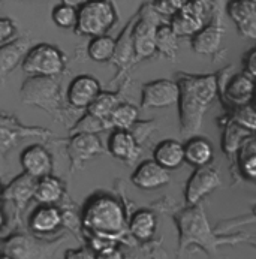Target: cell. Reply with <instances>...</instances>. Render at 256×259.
Here are the masks:
<instances>
[{"mask_svg": "<svg viewBox=\"0 0 256 259\" xmlns=\"http://www.w3.org/2000/svg\"><path fill=\"white\" fill-rule=\"evenodd\" d=\"M201 2H204V3H207V5H208V3H211V0H201Z\"/></svg>", "mask_w": 256, "mask_h": 259, "instance_id": "44", "label": "cell"}, {"mask_svg": "<svg viewBox=\"0 0 256 259\" xmlns=\"http://www.w3.org/2000/svg\"><path fill=\"white\" fill-rule=\"evenodd\" d=\"M179 108L182 135L193 137L202 124L204 115L218 96L219 81L216 75H179Z\"/></svg>", "mask_w": 256, "mask_h": 259, "instance_id": "1", "label": "cell"}, {"mask_svg": "<svg viewBox=\"0 0 256 259\" xmlns=\"http://www.w3.org/2000/svg\"><path fill=\"white\" fill-rule=\"evenodd\" d=\"M244 69H246L247 75H250L252 78H256V48L252 50L246 56V59H244Z\"/></svg>", "mask_w": 256, "mask_h": 259, "instance_id": "41", "label": "cell"}, {"mask_svg": "<svg viewBox=\"0 0 256 259\" xmlns=\"http://www.w3.org/2000/svg\"><path fill=\"white\" fill-rule=\"evenodd\" d=\"M0 195H2V190H0Z\"/></svg>", "mask_w": 256, "mask_h": 259, "instance_id": "46", "label": "cell"}, {"mask_svg": "<svg viewBox=\"0 0 256 259\" xmlns=\"http://www.w3.org/2000/svg\"><path fill=\"white\" fill-rule=\"evenodd\" d=\"M220 185H222V180H220L219 172L215 168L208 165L196 168V171L189 179L186 185V190H184L187 205L199 204L208 193H211Z\"/></svg>", "mask_w": 256, "mask_h": 259, "instance_id": "9", "label": "cell"}, {"mask_svg": "<svg viewBox=\"0 0 256 259\" xmlns=\"http://www.w3.org/2000/svg\"><path fill=\"white\" fill-rule=\"evenodd\" d=\"M99 93L101 84L95 76L78 75L73 78L68 87V102L76 110H87Z\"/></svg>", "mask_w": 256, "mask_h": 259, "instance_id": "11", "label": "cell"}, {"mask_svg": "<svg viewBox=\"0 0 256 259\" xmlns=\"http://www.w3.org/2000/svg\"><path fill=\"white\" fill-rule=\"evenodd\" d=\"M156 218L151 211L148 210H140L137 211L131 221H129V231L131 234L140 240V241H147L153 237L156 231Z\"/></svg>", "mask_w": 256, "mask_h": 259, "instance_id": "25", "label": "cell"}, {"mask_svg": "<svg viewBox=\"0 0 256 259\" xmlns=\"http://www.w3.org/2000/svg\"><path fill=\"white\" fill-rule=\"evenodd\" d=\"M160 23V14L151 6H143L140 20L134 23L132 40L134 51L138 59H146L156 51V29Z\"/></svg>", "mask_w": 256, "mask_h": 259, "instance_id": "7", "label": "cell"}, {"mask_svg": "<svg viewBox=\"0 0 256 259\" xmlns=\"http://www.w3.org/2000/svg\"><path fill=\"white\" fill-rule=\"evenodd\" d=\"M111 127L110 120L99 118L90 112H87L82 118L78 120V123L73 127V134H98L105 129Z\"/></svg>", "mask_w": 256, "mask_h": 259, "instance_id": "33", "label": "cell"}, {"mask_svg": "<svg viewBox=\"0 0 256 259\" xmlns=\"http://www.w3.org/2000/svg\"><path fill=\"white\" fill-rule=\"evenodd\" d=\"M63 222L62 211L54 205H40L29 221V226L35 234H51Z\"/></svg>", "mask_w": 256, "mask_h": 259, "instance_id": "20", "label": "cell"}, {"mask_svg": "<svg viewBox=\"0 0 256 259\" xmlns=\"http://www.w3.org/2000/svg\"><path fill=\"white\" fill-rule=\"evenodd\" d=\"M180 89L179 82L169 79H157L143 87V108H166L179 104Z\"/></svg>", "mask_w": 256, "mask_h": 259, "instance_id": "10", "label": "cell"}, {"mask_svg": "<svg viewBox=\"0 0 256 259\" xmlns=\"http://www.w3.org/2000/svg\"><path fill=\"white\" fill-rule=\"evenodd\" d=\"M184 159L196 168L205 166L213 159V146L204 138L190 137L184 144Z\"/></svg>", "mask_w": 256, "mask_h": 259, "instance_id": "23", "label": "cell"}, {"mask_svg": "<svg viewBox=\"0 0 256 259\" xmlns=\"http://www.w3.org/2000/svg\"><path fill=\"white\" fill-rule=\"evenodd\" d=\"M102 144L96 134H75L69 141L68 153L73 166L82 165L86 160L102 153Z\"/></svg>", "mask_w": 256, "mask_h": 259, "instance_id": "16", "label": "cell"}, {"mask_svg": "<svg viewBox=\"0 0 256 259\" xmlns=\"http://www.w3.org/2000/svg\"><path fill=\"white\" fill-rule=\"evenodd\" d=\"M153 159L166 169H176L186 162L184 144L177 140H163L154 148Z\"/></svg>", "mask_w": 256, "mask_h": 259, "instance_id": "21", "label": "cell"}, {"mask_svg": "<svg viewBox=\"0 0 256 259\" xmlns=\"http://www.w3.org/2000/svg\"><path fill=\"white\" fill-rule=\"evenodd\" d=\"M118 98L114 93H108V92H101L95 101L89 105L87 112L99 117V118H105L110 120V115L114 111V108L118 105Z\"/></svg>", "mask_w": 256, "mask_h": 259, "instance_id": "30", "label": "cell"}, {"mask_svg": "<svg viewBox=\"0 0 256 259\" xmlns=\"http://www.w3.org/2000/svg\"><path fill=\"white\" fill-rule=\"evenodd\" d=\"M115 53V40L108 35H101V36L92 37L89 47H87V54L93 62H108L112 60Z\"/></svg>", "mask_w": 256, "mask_h": 259, "instance_id": "27", "label": "cell"}, {"mask_svg": "<svg viewBox=\"0 0 256 259\" xmlns=\"http://www.w3.org/2000/svg\"><path fill=\"white\" fill-rule=\"evenodd\" d=\"M65 259H96V253L90 249H75V250H68Z\"/></svg>", "mask_w": 256, "mask_h": 259, "instance_id": "39", "label": "cell"}, {"mask_svg": "<svg viewBox=\"0 0 256 259\" xmlns=\"http://www.w3.org/2000/svg\"><path fill=\"white\" fill-rule=\"evenodd\" d=\"M87 0H62V3L65 5H69V6H73V8H79L86 3Z\"/></svg>", "mask_w": 256, "mask_h": 259, "instance_id": "42", "label": "cell"}, {"mask_svg": "<svg viewBox=\"0 0 256 259\" xmlns=\"http://www.w3.org/2000/svg\"><path fill=\"white\" fill-rule=\"evenodd\" d=\"M250 129L246 127L244 124H241L240 121H231L223 134V150L226 154L235 153L240 147H243V144L247 141V138L250 137Z\"/></svg>", "mask_w": 256, "mask_h": 259, "instance_id": "26", "label": "cell"}, {"mask_svg": "<svg viewBox=\"0 0 256 259\" xmlns=\"http://www.w3.org/2000/svg\"><path fill=\"white\" fill-rule=\"evenodd\" d=\"M131 179L137 187L143 190H151V189H157L160 186L168 185L171 180V174H169V169L163 168L153 159V160H144L143 163H140Z\"/></svg>", "mask_w": 256, "mask_h": 259, "instance_id": "13", "label": "cell"}, {"mask_svg": "<svg viewBox=\"0 0 256 259\" xmlns=\"http://www.w3.org/2000/svg\"><path fill=\"white\" fill-rule=\"evenodd\" d=\"M226 98L231 104L238 107H246L255 98V82L247 74H238L229 79L226 90Z\"/></svg>", "mask_w": 256, "mask_h": 259, "instance_id": "19", "label": "cell"}, {"mask_svg": "<svg viewBox=\"0 0 256 259\" xmlns=\"http://www.w3.org/2000/svg\"><path fill=\"white\" fill-rule=\"evenodd\" d=\"M223 27L219 24L204 26L198 33L192 36V48L195 53L201 56H213L219 51L222 39H223Z\"/></svg>", "mask_w": 256, "mask_h": 259, "instance_id": "18", "label": "cell"}, {"mask_svg": "<svg viewBox=\"0 0 256 259\" xmlns=\"http://www.w3.org/2000/svg\"><path fill=\"white\" fill-rule=\"evenodd\" d=\"M208 5L201 0H187L183 8L171 17L169 26L180 36H193L205 26Z\"/></svg>", "mask_w": 256, "mask_h": 259, "instance_id": "8", "label": "cell"}, {"mask_svg": "<svg viewBox=\"0 0 256 259\" xmlns=\"http://www.w3.org/2000/svg\"><path fill=\"white\" fill-rule=\"evenodd\" d=\"M21 66L30 76H57L65 69V56L54 45L37 44L27 51Z\"/></svg>", "mask_w": 256, "mask_h": 259, "instance_id": "6", "label": "cell"}, {"mask_svg": "<svg viewBox=\"0 0 256 259\" xmlns=\"http://www.w3.org/2000/svg\"><path fill=\"white\" fill-rule=\"evenodd\" d=\"M37 179L30 177L29 174L18 176L11 185L8 186L3 192V198L14 201L20 208L24 207L30 198H35V189H36Z\"/></svg>", "mask_w": 256, "mask_h": 259, "instance_id": "22", "label": "cell"}, {"mask_svg": "<svg viewBox=\"0 0 256 259\" xmlns=\"http://www.w3.org/2000/svg\"><path fill=\"white\" fill-rule=\"evenodd\" d=\"M226 11L243 36L256 39V0H231Z\"/></svg>", "mask_w": 256, "mask_h": 259, "instance_id": "12", "label": "cell"}, {"mask_svg": "<svg viewBox=\"0 0 256 259\" xmlns=\"http://www.w3.org/2000/svg\"><path fill=\"white\" fill-rule=\"evenodd\" d=\"M96 259H124L121 250H118L115 246H111V247H107L101 252L96 253Z\"/></svg>", "mask_w": 256, "mask_h": 259, "instance_id": "40", "label": "cell"}, {"mask_svg": "<svg viewBox=\"0 0 256 259\" xmlns=\"http://www.w3.org/2000/svg\"><path fill=\"white\" fill-rule=\"evenodd\" d=\"M237 121H240L241 124H244L246 127H249L250 131H256V110L252 108H243L237 112Z\"/></svg>", "mask_w": 256, "mask_h": 259, "instance_id": "37", "label": "cell"}, {"mask_svg": "<svg viewBox=\"0 0 256 259\" xmlns=\"http://www.w3.org/2000/svg\"><path fill=\"white\" fill-rule=\"evenodd\" d=\"M132 27L134 24H129L127 29L121 33V36L118 40H115V53L112 60L117 65H124L131 60L132 54H135L134 51V40H132Z\"/></svg>", "mask_w": 256, "mask_h": 259, "instance_id": "31", "label": "cell"}, {"mask_svg": "<svg viewBox=\"0 0 256 259\" xmlns=\"http://www.w3.org/2000/svg\"><path fill=\"white\" fill-rule=\"evenodd\" d=\"M138 121V110L131 104H118L110 115L111 127L129 131Z\"/></svg>", "mask_w": 256, "mask_h": 259, "instance_id": "29", "label": "cell"}, {"mask_svg": "<svg viewBox=\"0 0 256 259\" xmlns=\"http://www.w3.org/2000/svg\"><path fill=\"white\" fill-rule=\"evenodd\" d=\"M17 131L9 127V121L0 120V151H5L8 147H12L17 143Z\"/></svg>", "mask_w": 256, "mask_h": 259, "instance_id": "35", "label": "cell"}, {"mask_svg": "<svg viewBox=\"0 0 256 259\" xmlns=\"http://www.w3.org/2000/svg\"><path fill=\"white\" fill-rule=\"evenodd\" d=\"M51 17L56 26L62 29H72L76 26V21H78V8L60 3L53 9Z\"/></svg>", "mask_w": 256, "mask_h": 259, "instance_id": "32", "label": "cell"}, {"mask_svg": "<svg viewBox=\"0 0 256 259\" xmlns=\"http://www.w3.org/2000/svg\"><path fill=\"white\" fill-rule=\"evenodd\" d=\"M30 48L29 37H18L0 45V82L23 63Z\"/></svg>", "mask_w": 256, "mask_h": 259, "instance_id": "15", "label": "cell"}, {"mask_svg": "<svg viewBox=\"0 0 256 259\" xmlns=\"http://www.w3.org/2000/svg\"><path fill=\"white\" fill-rule=\"evenodd\" d=\"M108 150L114 157L124 162H134L140 154V148L135 137L132 135L131 131H124V129H115L111 134L108 140Z\"/></svg>", "mask_w": 256, "mask_h": 259, "instance_id": "17", "label": "cell"}, {"mask_svg": "<svg viewBox=\"0 0 256 259\" xmlns=\"http://www.w3.org/2000/svg\"><path fill=\"white\" fill-rule=\"evenodd\" d=\"M15 24L9 18H0V45L11 40V37L15 35Z\"/></svg>", "mask_w": 256, "mask_h": 259, "instance_id": "38", "label": "cell"}, {"mask_svg": "<svg viewBox=\"0 0 256 259\" xmlns=\"http://www.w3.org/2000/svg\"><path fill=\"white\" fill-rule=\"evenodd\" d=\"M176 221L180 229V247L184 249L189 244H198L207 252L215 253L216 246L220 240L211 232L207 222L205 213L199 204L189 205L183 211L176 216Z\"/></svg>", "mask_w": 256, "mask_h": 259, "instance_id": "3", "label": "cell"}, {"mask_svg": "<svg viewBox=\"0 0 256 259\" xmlns=\"http://www.w3.org/2000/svg\"><path fill=\"white\" fill-rule=\"evenodd\" d=\"M0 259H15L14 256H11V255H3V256H0Z\"/></svg>", "mask_w": 256, "mask_h": 259, "instance_id": "43", "label": "cell"}, {"mask_svg": "<svg viewBox=\"0 0 256 259\" xmlns=\"http://www.w3.org/2000/svg\"><path fill=\"white\" fill-rule=\"evenodd\" d=\"M179 48V36L169 24H159L156 29V51L165 57H173Z\"/></svg>", "mask_w": 256, "mask_h": 259, "instance_id": "28", "label": "cell"}, {"mask_svg": "<svg viewBox=\"0 0 256 259\" xmlns=\"http://www.w3.org/2000/svg\"><path fill=\"white\" fill-rule=\"evenodd\" d=\"M241 171L246 177L256 179V153L241 156Z\"/></svg>", "mask_w": 256, "mask_h": 259, "instance_id": "36", "label": "cell"}, {"mask_svg": "<svg viewBox=\"0 0 256 259\" xmlns=\"http://www.w3.org/2000/svg\"><path fill=\"white\" fill-rule=\"evenodd\" d=\"M56 76H30L21 85V101L26 105L39 107L48 112H54L60 107V84Z\"/></svg>", "mask_w": 256, "mask_h": 259, "instance_id": "5", "label": "cell"}, {"mask_svg": "<svg viewBox=\"0 0 256 259\" xmlns=\"http://www.w3.org/2000/svg\"><path fill=\"white\" fill-rule=\"evenodd\" d=\"M63 185L59 179L50 176L37 179L35 189V199L40 205H54L63 196Z\"/></svg>", "mask_w": 256, "mask_h": 259, "instance_id": "24", "label": "cell"}, {"mask_svg": "<svg viewBox=\"0 0 256 259\" xmlns=\"http://www.w3.org/2000/svg\"><path fill=\"white\" fill-rule=\"evenodd\" d=\"M117 14L108 0H87L78 8L75 30L84 36H101L114 26Z\"/></svg>", "mask_w": 256, "mask_h": 259, "instance_id": "4", "label": "cell"}, {"mask_svg": "<svg viewBox=\"0 0 256 259\" xmlns=\"http://www.w3.org/2000/svg\"><path fill=\"white\" fill-rule=\"evenodd\" d=\"M20 163H21L24 172L35 179L50 176L51 169H53L51 154L40 144H33V146L24 148L20 156Z\"/></svg>", "mask_w": 256, "mask_h": 259, "instance_id": "14", "label": "cell"}, {"mask_svg": "<svg viewBox=\"0 0 256 259\" xmlns=\"http://www.w3.org/2000/svg\"><path fill=\"white\" fill-rule=\"evenodd\" d=\"M82 226L92 235H104L115 240L126 228L124 208L112 196H95L87 202L82 211Z\"/></svg>", "mask_w": 256, "mask_h": 259, "instance_id": "2", "label": "cell"}, {"mask_svg": "<svg viewBox=\"0 0 256 259\" xmlns=\"http://www.w3.org/2000/svg\"><path fill=\"white\" fill-rule=\"evenodd\" d=\"M186 3H187V0H154L153 8L160 15L173 17L174 14H177L183 8Z\"/></svg>", "mask_w": 256, "mask_h": 259, "instance_id": "34", "label": "cell"}, {"mask_svg": "<svg viewBox=\"0 0 256 259\" xmlns=\"http://www.w3.org/2000/svg\"><path fill=\"white\" fill-rule=\"evenodd\" d=\"M0 222H2V214H0Z\"/></svg>", "mask_w": 256, "mask_h": 259, "instance_id": "45", "label": "cell"}]
</instances>
